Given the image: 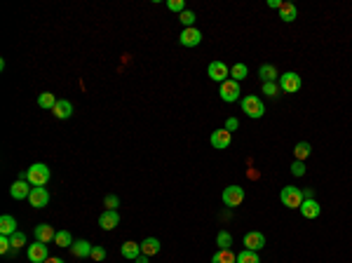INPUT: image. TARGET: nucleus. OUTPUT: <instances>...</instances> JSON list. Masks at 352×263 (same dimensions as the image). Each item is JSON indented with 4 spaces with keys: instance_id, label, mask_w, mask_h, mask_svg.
Returning <instances> with one entry per match:
<instances>
[{
    "instance_id": "1",
    "label": "nucleus",
    "mask_w": 352,
    "mask_h": 263,
    "mask_svg": "<svg viewBox=\"0 0 352 263\" xmlns=\"http://www.w3.org/2000/svg\"><path fill=\"white\" fill-rule=\"evenodd\" d=\"M49 167L43 165V162H38V165H31L28 169H26V181H28L31 186H36V188H45V186L49 184Z\"/></svg>"
},
{
    "instance_id": "2",
    "label": "nucleus",
    "mask_w": 352,
    "mask_h": 263,
    "mask_svg": "<svg viewBox=\"0 0 352 263\" xmlns=\"http://www.w3.org/2000/svg\"><path fill=\"white\" fill-rule=\"evenodd\" d=\"M279 200H282V204L289 209H301V204H303V190L296 188V186H284L282 188V193H279Z\"/></svg>"
},
{
    "instance_id": "3",
    "label": "nucleus",
    "mask_w": 352,
    "mask_h": 263,
    "mask_svg": "<svg viewBox=\"0 0 352 263\" xmlns=\"http://www.w3.org/2000/svg\"><path fill=\"white\" fill-rule=\"evenodd\" d=\"M242 110L247 113L249 118H254V120H258V118H263V113H266V106H263V101L258 97H254V94H249V97L242 99Z\"/></svg>"
},
{
    "instance_id": "4",
    "label": "nucleus",
    "mask_w": 352,
    "mask_h": 263,
    "mask_svg": "<svg viewBox=\"0 0 352 263\" xmlns=\"http://www.w3.org/2000/svg\"><path fill=\"white\" fill-rule=\"evenodd\" d=\"M219 94H221V99H223L225 104H232V101H237L240 99V82L237 80H232V78H228L225 82H221V87H219Z\"/></svg>"
},
{
    "instance_id": "5",
    "label": "nucleus",
    "mask_w": 352,
    "mask_h": 263,
    "mask_svg": "<svg viewBox=\"0 0 352 263\" xmlns=\"http://www.w3.org/2000/svg\"><path fill=\"white\" fill-rule=\"evenodd\" d=\"M221 200H223L225 207H240L244 202V188L242 186H228V188L223 190Z\"/></svg>"
},
{
    "instance_id": "6",
    "label": "nucleus",
    "mask_w": 352,
    "mask_h": 263,
    "mask_svg": "<svg viewBox=\"0 0 352 263\" xmlns=\"http://www.w3.org/2000/svg\"><path fill=\"white\" fill-rule=\"evenodd\" d=\"M301 85H303V80H301V75H298V73H294V71L279 75V90H284V92L294 94V92L301 90Z\"/></svg>"
},
{
    "instance_id": "7",
    "label": "nucleus",
    "mask_w": 352,
    "mask_h": 263,
    "mask_svg": "<svg viewBox=\"0 0 352 263\" xmlns=\"http://www.w3.org/2000/svg\"><path fill=\"white\" fill-rule=\"evenodd\" d=\"M207 75L214 80V82H225V80L230 78V68L225 66L223 62H212L209 64V68H207Z\"/></svg>"
},
{
    "instance_id": "8",
    "label": "nucleus",
    "mask_w": 352,
    "mask_h": 263,
    "mask_svg": "<svg viewBox=\"0 0 352 263\" xmlns=\"http://www.w3.org/2000/svg\"><path fill=\"white\" fill-rule=\"evenodd\" d=\"M26 254H28V261L31 263H45L49 258L47 245H45V242H38V240H36V245H28Z\"/></svg>"
},
{
    "instance_id": "9",
    "label": "nucleus",
    "mask_w": 352,
    "mask_h": 263,
    "mask_svg": "<svg viewBox=\"0 0 352 263\" xmlns=\"http://www.w3.org/2000/svg\"><path fill=\"white\" fill-rule=\"evenodd\" d=\"M179 43L183 45V47H197V45L202 43V31L200 28H183L181 36H179Z\"/></svg>"
},
{
    "instance_id": "10",
    "label": "nucleus",
    "mask_w": 352,
    "mask_h": 263,
    "mask_svg": "<svg viewBox=\"0 0 352 263\" xmlns=\"http://www.w3.org/2000/svg\"><path fill=\"white\" fill-rule=\"evenodd\" d=\"M242 245H244V249L261 251L263 247H266V235H263V232H258V230H251V232H247V235H244Z\"/></svg>"
},
{
    "instance_id": "11",
    "label": "nucleus",
    "mask_w": 352,
    "mask_h": 263,
    "mask_svg": "<svg viewBox=\"0 0 352 263\" xmlns=\"http://www.w3.org/2000/svg\"><path fill=\"white\" fill-rule=\"evenodd\" d=\"M28 202H31V207H33V209L47 207V204H49L47 188H33V190H31V195H28Z\"/></svg>"
},
{
    "instance_id": "12",
    "label": "nucleus",
    "mask_w": 352,
    "mask_h": 263,
    "mask_svg": "<svg viewBox=\"0 0 352 263\" xmlns=\"http://www.w3.org/2000/svg\"><path fill=\"white\" fill-rule=\"evenodd\" d=\"M212 146L214 148H219V151H223V148H228L230 146V141H232V136H230V132L225 127H221V129H216V132H212Z\"/></svg>"
},
{
    "instance_id": "13",
    "label": "nucleus",
    "mask_w": 352,
    "mask_h": 263,
    "mask_svg": "<svg viewBox=\"0 0 352 263\" xmlns=\"http://www.w3.org/2000/svg\"><path fill=\"white\" fill-rule=\"evenodd\" d=\"M31 186H28V181L26 179H19V181H14L12 184V188H10V195L14 197V200H26V197L31 195Z\"/></svg>"
},
{
    "instance_id": "14",
    "label": "nucleus",
    "mask_w": 352,
    "mask_h": 263,
    "mask_svg": "<svg viewBox=\"0 0 352 263\" xmlns=\"http://www.w3.org/2000/svg\"><path fill=\"white\" fill-rule=\"evenodd\" d=\"M33 235H36V240L38 242H52V240L56 238V230L49 223H40V226H36V230H33Z\"/></svg>"
},
{
    "instance_id": "15",
    "label": "nucleus",
    "mask_w": 352,
    "mask_h": 263,
    "mask_svg": "<svg viewBox=\"0 0 352 263\" xmlns=\"http://www.w3.org/2000/svg\"><path fill=\"white\" fill-rule=\"evenodd\" d=\"M92 247L87 240H75L73 245H71V254H73L75 258H90L92 256Z\"/></svg>"
},
{
    "instance_id": "16",
    "label": "nucleus",
    "mask_w": 352,
    "mask_h": 263,
    "mask_svg": "<svg viewBox=\"0 0 352 263\" xmlns=\"http://www.w3.org/2000/svg\"><path fill=\"white\" fill-rule=\"evenodd\" d=\"M118 223H120V216H118V212H110V209H106V212L99 216V226H101L103 230H113Z\"/></svg>"
},
{
    "instance_id": "17",
    "label": "nucleus",
    "mask_w": 352,
    "mask_h": 263,
    "mask_svg": "<svg viewBox=\"0 0 352 263\" xmlns=\"http://www.w3.org/2000/svg\"><path fill=\"white\" fill-rule=\"evenodd\" d=\"M52 113H54V115L59 118V120H68V118L73 115V104H71L68 99H59Z\"/></svg>"
},
{
    "instance_id": "18",
    "label": "nucleus",
    "mask_w": 352,
    "mask_h": 263,
    "mask_svg": "<svg viewBox=\"0 0 352 263\" xmlns=\"http://www.w3.org/2000/svg\"><path fill=\"white\" fill-rule=\"evenodd\" d=\"M319 212H322V207H319L317 200H303V204H301V214H303L305 219H317Z\"/></svg>"
},
{
    "instance_id": "19",
    "label": "nucleus",
    "mask_w": 352,
    "mask_h": 263,
    "mask_svg": "<svg viewBox=\"0 0 352 263\" xmlns=\"http://www.w3.org/2000/svg\"><path fill=\"white\" fill-rule=\"evenodd\" d=\"M17 232V221H14V216L10 214H3L0 216V235H14Z\"/></svg>"
},
{
    "instance_id": "20",
    "label": "nucleus",
    "mask_w": 352,
    "mask_h": 263,
    "mask_svg": "<svg viewBox=\"0 0 352 263\" xmlns=\"http://www.w3.org/2000/svg\"><path fill=\"white\" fill-rule=\"evenodd\" d=\"M120 254L125 258H132V261H136V258L141 256V245H139V242H125V245L120 247Z\"/></svg>"
},
{
    "instance_id": "21",
    "label": "nucleus",
    "mask_w": 352,
    "mask_h": 263,
    "mask_svg": "<svg viewBox=\"0 0 352 263\" xmlns=\"http://www.w3.org/2000/svg\"><path fill=\"white\" fill-rule=\"evenodd\" d=\"M296 17H298L296 5H294V3H282V7H279V19L289 24V21H294Z\"/></svg>"
},
{
    "instance_id": "22",
    "label": "nucleus",
    "mask_w": 352,
    "mask_h": 263,
    "mask_svg": "<svg viewBox=\"0 0 352 263\" xmlns=\"http://www.w3.org/2000/svg\"><path fill=\"white\" fill-rule=\"evenodd\" d=\"M160 251V240L158 238H146L141 242V254H146V256H155Z\"/></svg>"
},
{
    "instance_id": "23",
    "label": "nucleus",
    "mask_w": 352,
    "mask_h": 263,
    "mask_svg": "<svg viewBox=\"0 0 352 263\" xmlns=\"http://www.w3.org/2000/svg\"><path fill=\"white\" fill-rule=\"evenodd\" d=\"M258 75H261L263 82H277V68H275L273 64H263V66L258 68Z\"/></svg>"
},
{
    "instance_id": "24",
    "label": "nucleus",
    "mask_w": 352,
    "mask_h": 263,
    "mask_svg": "<svg viewBox=\"0 0 352 263\" xmlns=\"http://www.w3.org/2000/svg\"><path fill=\"white\" fill-rule=\"evenodd\" d=\"M212 263H237V254H232L230 249H219L212 256Z\"/></svg>"
},
{
    "instance_id": "25",
    "label": "nucleus",
    "mask_w": 352,
    "mask_h": 263,
    "mask_svg": "<svg viewBox=\"0 0 352 263\" xmlns=\"http://www.w3.org/2000/svg\"><path fill=\"white\" fill-rule=\"evenodd\" d=\"M56 101H59V99H56L52 92H43L38 97V106H40V108H47V110H54Z\"/></svg>"
},
{
    "instance_id": "26",
    "label": "nucleus",
    "mask_w": 352,
    "mask_h": 263,
    "mask_svg": "<svg viewBox=\"0 0 352 263\" xmlns=\"http://www.w3.org/2000/svg\"><path fill=\"white\" fill-rule=\"evenodd\" d=\"M310 151H312V148H310V143H308V141H298L296 146H294V158H296V160H301V162H303V160L310 155Z\"/></svg>"
},
{
    "instance_id": "27",
    "label": "nucleus",
    "mask_w": 352,
    "mask_h": 263,
    "mask_svg": "<svg viewBox=\"0 0 352 263\" xmlns=\"http://www.w3.org/2000/svg\"><path fill=\"white\" fill-rule=\"evenodd\" d=\"M10 242H12V251H10V254H14V256H17V251L26 245V235L21 230H17L14 235H10Z\"/></svg>"
},
{
    "instance_id": "28",
    "label": "nucleus",
    "mask_w": 352,
    "mask_h": 263,
    "mask_svg": "<svg viewBox=\"0 0 352 263\" xmlns=\"http://www.w3.org/2000/svg\"><path fill=\"white\" fill-rule=\"evenodd\" d=\"M237 263H261L258 251H251V249L240 251V254H237Z\"/></svg>"
},
{
    "instance_id": "29",
    "label": "nucleus",
    "mask_w": 352,
    "mask_h": 263,
    "mask_svg": "<svg viewBox=\"0 0 352 263\" xmlns=\"http://www.w3.org/2000/svg\"><path fill=\"white\" fill-rule=\"evenodd\" d=\"M247 73H249V68H247V64H235V66L230 68V78L237 80V82H242L244 78H247Z\"/></svg>"
},
{
    "instance_id": "30",
    "label": "nucleus",
    "mask_w": 352,
    "mask_h": 263,
    "mask_svg": "<svg viewBox=\"0 0 352 263\" xmlns=\"http://www.w3.org/2000/svg\"><path fill=\"white\" fill-rule=\"evenodd\" d=\"M54 245H56V247H64V249H66V247H71V245H73V238H71V232H68V230H56Z\"/></svg>"
},
{
    "instance_id": "31",
    "label": "nucleus",
    "mask_w": 352,
    "mask_h": 263,
    "mask_svg": "<svg viewBox=\"0 0 352 263\" xmlns=\"http://www.w3.org/2000/svg\"><path fill=\"white\" fill-rule=\"evenodd\" d=\"M216 245H219V249H230L232 247V235L228 230H221L219 235H216Z\"/></svg>"
},
{
    "instance_id": "32",
    "label": "nucleus",
    "mask_w": 352,
    "mask_h": 263,
    "mask_svg": "<svg viewBox=\"0 0 352 263\" xmlns=\"http://www.w3.org/2000/svg\"><path fill=\"white\" fill-rule=\"evenodd\" d=\"M195 19H197V17H195V12H193V10H186V12H181V14H179V21H181V24H183V28H193Z\"/></svg>"
},
{
    "instance_id": "33",
    "label": "nucleus",
    "mask_w": 352,
    "mask_h": 263,
    "mask_svg": "<svg viewBox=\"0 0 352 263\" xmlns=\"http://www.w3.org/2000/svg\"><path fill=\"white\" fill-rule=\"evenodd\" d=\"M263 94H266V97H277L279 85L277 82H263Z\"/></svg>"
},
{
    "instance_id": "34",
    "label": "nucleus",
    "mask_w": 352,
    "mask_h": 263,
    "mask_svg": "<svg viewBox=\"0 0 352 263\" xmlns=\"http://www.w3.org/2000/svg\"><path fill=\"white\" fill-rule=\"evenodd\" d=\"M167 7H169L171 12H186V3H183V0H169V3H167Z\"/></svg>"
},
{
    "instance_id": "35",
    "label": "nucleus",
    "mask_w": 352,
    "mask_h": 263,
    "mask_svg": "<svg viewBox=\"0 0 352 263\" xmlns=\"http://www.w3.org/2000/svg\"><path fill=\"white\" fill-rule=\"evenodd\" d=\"M103 204H106V209L115 212V207L120 204V200H118V195H106V197H103Z\"/></svg>"
},
{
    "instance_id": "36",
    "label": "nucleus",
    "mask_w": 352,
    "mask_h": 263,
    "mask_svg": "<svg viewBox=\"0 0 352 263\" xmlns=\"http://www.w3.org/2000/svg\"><path fill=\"white\" fill-rule=\"evenodd\" d=\"M90 258H94V261H103V258H106V249L99 247V245H94L92 247V256Z\"/></svg>"
},
{
    "instance_id": "37",
    "label": "nucleus",
    "mask_w": 352,
    "mask_h": 263,
    "mask_svg": "<svg viewBox=\"0 0 352 263\" xmlns=\"http://www.w3.org/2000/svg\"><path fill=\"white\" fill-rule=\"evenodd\" d=\"M291 174H294V177H303V174H305V165L301 162V160H294V165H291Z\"/></svg>"
},
{
    "instance_id": "38",
    "label": "nucleus",
    "mask_w": 352,
    "mask_h": 263,
    "mask_svg": "<svg viewBox=\"0 0 352 263\" xmlns=\"http://www.w3.org/2000/svg\"><path fill=\"white\" fill-rule=\"evenodd\" d=\"M225 129H228V132L237 129V120H235V118H228V123H225Z\"/></svg>"
},
{
    "instance_id": "39",
    "label": "nucleus",
    "mask_w": 352,
    "mask_h": 263,
    "mask_svg": "<svg viewBox=\"0 0 352 263\" xmlns=\"http://www.w3.org/2000/svg\"><path fill=\"white\" fill-rule=\"evenodd\" d=\"M303 197H305V200H315V190H312V188H305L303 190Z\"/></svg>"
},
{
    "instance_id": "40",
    "label": "nucleus",
    "mask_w": 352,
    "mask_h": 263,
    "mask_svg": "<svg viewBox=\"0 0 352 263\" xmlns=\"http://www.w3.org/2000/svg\"><path fill=\"white\" fill-rule=\"evenodd\" d=\"M282 3H284V0H268V5H270V7H277V10L282 7Z\"/></svg>"
},
{
    "instance_id": "41",
    "label": "nucleus",
    "mask_w": 352,
    "mask_h": 263,
    "mask_svg": "<svg viewBox=\"0 0 352 263\" xmlns=\"http://www.w3.org/2000/svg\"><path fill=\"white\" fill-rule=\"evenodd\" d=\"M45 263H64V258H59V256H49Z\"/></svg>"
},
{
    "instance_id": "42",
    "label": "nucleus",
    "mask_w": 352,
    "mask_h": 263,
    "mask_svg": "<svg viewBox=\"0 0 352 263\" xmlns=\"http://www.w3.org/2000/svg\"><path fill=\"white\" fill-rule=\"evenodd\" d=\"M136 263H148V256H146V254H141V256L136 258Z\"/></svg>"
}]
</instances>
